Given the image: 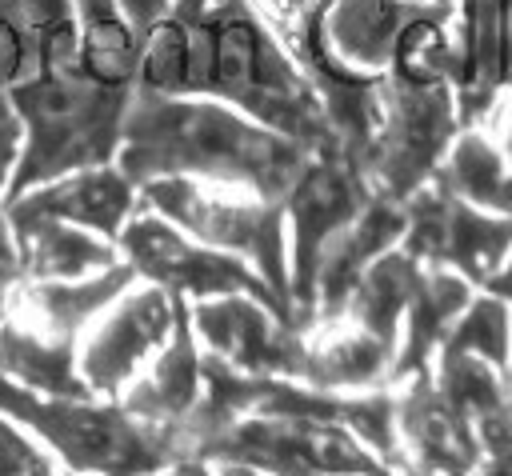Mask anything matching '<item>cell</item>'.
I'll return each mask as SVG.
<instances>
[{
    "label": "cell",
    "mask_w": 512,
    "mask_h": 476,
    "mask_svg": "<svg viewBox=\"0 0 512 476\" xmlns=\"http://www.w3.org/2000/svg\"><path fill=\"white\" fill-rule=\"evenodd\" d=\"M136 88L212 96L308 148L332 144L308 76L252 0H172L144 40Z\"/></svg>",
    "instance_id": "1"
},
{
    "label": "cell",
    "mask_w": 512,
    "mask_h": 476,
    "mask_svg": "<svg viewBox=\"0 0 512 476\" xmlns=\"http://www.w3.org/2000/svg\"><path fill=\"white\" fill-rule=\"evenodd\" d=\"M312 148L212 96H132L116 164L140 188L152 180H204L284 200Z\"/></svg>",
    "instance_id": "2"
},
{
    "label": "cell",
    "mask_w": 512,
    "mask_h": 476,
    "mask_svg": "<svg viewBox=\"0 0 512 476\" xmlns=\"http://www.w3.org/2000/svg\"><path fill=\"white\" fill-rule=\"evenodd\" d=\"M8 96L24 124V152L4 204L64 172L112 164L136 88H108L80 60H44Z\"/></svg>",
    "instance_id": "3"
},
{
    "label": "cell",
    "mask_w": 512,
    "mask_h": 476,
    "mask_svg": "<svg viewBox=\"0 0 512 476\" xmlns=\"http://www.w3.org/2000/svg\"><path fill=\"white\" fill-rule=\"evenodd\" d=\"M0 412L28 428L52 460L76 476H156L184 456L168 428L104 396H44L0 376Z\"/></svg>",
    "instance_id": "4"
},
{
    "label": "cell",
    "mask_w": 512,
    "mask_h": 476,
    "mask_svg": "<svg viewBox=\"0 0 512 476\" xmlns=\"http://www.w3.org/2000/svg\"><path fill=\"white\" fill-rule=\"evenodd\" d=\"M140 200L184 228L192 240L240 256L252 264L268 288L284 300L292 312V288H288V220L284 204L256 196L248 188H228V184H204V180H152L140 184Z\"/></svg>",
    "instance_id": "5"
},
{
    "label": "cell",
    "mask_w": 512,
    "mask_h": 476,
    "mask_svg": "<svg viewBox=\"0 0 512 476\" xmlns=\"http://www.w3.org/2000/svg\"><path fill=\"white\" fill-rule=\"evenodd\" d=\"M460 128L464 124L452 80L384 72L380 128L360 160L372 192L408 200L416 188H424L436 176Z\"/></svg>",
    "instance_id": "6"
},
{
    "label": "cell",
    "mask_w": 512,
    "mask_h": 476,
    "mask_svg": "<svg viewBox=\"0 0 512 476\" xmlns=\"http://www.w3.org/2000/svg\"><path fill=\"white\" fill-rule=\"evenodd\" d=\"M212 464H248L264 476L316 472V476H408L384 464L356 432L336 420L296 412H256L220 432L204 452Z\"/></svg>",
    "instance_id": "7"
},
{
    "label": "cell",
    "mask_w": 512,
    "mask_h": 476,
    "mask_svg": "<svg viewBox=\"0 0 512 476\" xmlns=\"http://www.w3.org/2000/svg\"><path fill=\"white\" fill-rule=\"evenodd\" d=\"M372 184L364 168L340 152L336 144L312 148L308 164L300 168L296 184L284 192V220H288V288H292V320L308 332L312 324V276L324 248L348 228L364 204L372 200Z\"/></svg>",
    "instance_id": "8"
},
{
    "label": "cell",
    "mask_w": 512,
    "mask_h": 476,
    "mask_svg": "<svg viewBox=\"0 0 512 476\" xmlns=\"http://www.w3.org/2000/svg\"><path fill=\"white\" fill-rule=\"evenodd\" d=\"M116 248H120V260L136 272V280L156 284V288H164V292H172V296H180L188 304L192 300H208V296L248 292V296H260L264 304H272L280 316L292 320L284 300L268 288V280L252 264L192 240L184 228H176L172 220L152 212L144 200L132 212V220L124 224V232L116 236Z\"/></svg>",
    "instance_id": "9"
},
{
    "label": "cell",
    "mask_w": 512,
    "mask_h": 476,
    "mask_svg": "<svg viewBox=\"0 0 512 476\" xmlns=\"http://www.w3.org/2000/svg\"><path fill=\"white\" fill-rule=\"evenodd\" d=\"M400 248L420 264L448 268L472 288H484L512 252V216L472 208L436 180H428L404 200Z\"/></svg>",
    "instance_id": "10"
},
{
    "label": "cell",
    "mask_w": 512,
    "mask_h": 476,
    "mask_svg": "<svg viewBox=\"0 0 512 476\" xmlns=\"http://www.w3.org/2000/svg\"><path fill=\"white\" fill-rule=\"evenodd\" d=\"M180 296L136 280L124 288L80 336V376L92 396L120 400V392L148 368L176 324Z\"/></svg>",
    "instance_id": "11"
},
{
    "label": "cell",
    "mask_w": 512,
    "mask_h": 476,
    "mask_svg": "<svg viewBox=\"0 0 512 476\" xmlns=\"http://www.w3.org/2000/svg\"><path fill=\"white\" fill-rule=\"evenodd\" d=\"M200 348L248 376H300L304 364V328L280 316L272 304L248 292L208 296L188 304Z\"/></svg>",
    "instance_id": "12"
},
{
    "label": "cell",
    "mask_w": 512,
    "mask_h": 476,
    "mask_svg": "<svg viewBox=\"0 0 512 476\" xmlns=\"http://www.w3.org/2000/svg\"><path fill=\"white\" fill-rule=\"evenodd\" d=\"M512 84V0H460L452 16V88L460 124H484Z\"/></svg>",
    "instance_id": "13"
},
{
    "label": "cell",
    "mask_w": 512,
    "mask_h": 476,
    "mask_svg": "<svg viewBox=\"0 0 512 476\" xmlns=\"http://www.w3.org/2000/svg\"><path fill=\"white\" fill-rule=\"evenodd\" d=\"M396 388V436L408 476H460L476 472L484 448L468 420L440 396L432 372L408 376Z\"/></svg>",
    "instance_id": "14"
},
{
    "label": "cell",
    "mask_w": 512,
    "mask_h": 476,
    "mask_svg": "<svg viewBox=\"0 0 512 476\" xmlns=\"http://www.w3.org/2000/svg\"><path fill=\"white\" fill-rule=\"evenodd\" d=\"M404 240V200L372 196L364 212L336 232V240L324 248L316 276H312V324H328L344 312L356 280L392 248ZM308 324V328H312Z\"/></svg>",
    "instance_id": "15"
},
{
    "label": "cell",
    "mask_w": 512,
    "mask_h": 476,
    "mask_svg": "<svg viewBox=\"0 0 512 476\" xmlns=\"http://www.w3.org/2000/svg\"><path fill=\"white\" fill-rule=\"evenodd\" d=\"M200 392H204V348L196 340V328H192V316H188V300H180L172 336L148 360V368L120 392V404L132 416H140V420H148L156 428H168L180 440V428L196 412Z\"/></svg>",
    "instance_id": "16"
},
{
    "label": "cell",
    "mask_w": 512,
    "mask_h": 476,
    "mask_svg": "<svg viewBox=\"0 0 512 476\" xmlns=\"http://www.w3.org/2000/svg\"><path fill=\"white\" fill-rule=\"evenodd\" d=\"M0 208H16V212H32V216H56V220H68V224H80L88 232L116 240L124 232V224L132 220V212L140 208V188L112 160V164L76 168V172H64L56 180H44V184L12 196Z\"/></svg>",
    "instance_id": "17"
},
{
    "label": "cell",
    "mask_w": 512,
    "mask_h": 476,
    "mask_svg": "<svg viewBox=\"0 0 512 476\" xmlns=\"http://www.w3.org/2000/svg\"><path fill=\"white\" fill-rule=\"evenodd\" d=\"M132 284H136V272L124 260L84 280H24L12 292V304L4 316L40 336L80 344L88 324Z\"/></svg>",
    "instance_id": "18"
},
{
    "label": "cell",
    "mask_w": 512,
    "mask_h": 476,
    "mask_svg": "<svg viewBox=\"0 0 512 476\" xmlns=\"http://www.w3.org/2000/svg\"><path fill=\"white\" fill-rule=\"evenodd\" d=\"M392 360H396V344H388L348 320H328V324H312L304 332V364H300L296 380L324 388V392L388 388Z\"/></svg>",
    "instance_id": "19"
},
{
    "label": "cell",
    "mask_w": 512,
    "mask_h": 476,
    "mask_svg": "<svg viewBox=\"0 0 512 476\" xmlns=\"http://www.w3.org/2000/svg\"><path fill=\"white\" fill-rule=\"evenodd\" d=\"M416 4L408 0H320L312 20L324 48L368 76H384Z\"/></svg>",
    "instance_id": "20"
},
{
    "label": "cell",
    "mask_w": 512,
    "mask_h": 476,
    "mask_svg": "<svg viewBox=\"0 0 512 476\" xmlns=\"http://www.w3.org/2000/svg\"><path fill=\"white\" fill-rule=\"evenodd\" d=\"M16 248H20V268L24 280H84L96 276L112 264H120L116 240L88 232L80 224L56 220V216H32L4 208Z\"/></svg>",
    "instance_id": "21"
},
{
    "label": "cell",
    "mask_w": 512,
    "mask_h": 476,
    "mask_svg": "<svg viewBox=\"0 0 512 476\" xmlns=\"http://www.w3.org/2000/svg\"><path fill=\"white\" fill-rule=\"evenodd\" d=\"M476 296V288L448 272V268H432L420 264L408 308H404V324H400V344H396V360H392V384L432 372V360L440 352V344L448 340L456 316L468 308V300Z\"/></svg>",
    "instance_id": "22"
},
{
    "label": "cell",
    "mask_w": 512,
    "mask_h": 476,
    "mask_svg": "<svg viewBox=\"0 0 512 476\" xmlns=\"http://www.w3.org/2000/svg\"><path fill=\"white\" fill-rule=\"evenodd\" d=\"M432 380L440 396L468 420L484 452L512 448V392H508L504 368L468 352L440 348L432 360Z\"/></svg>",
    "instance_id": "23"
},
{
    "label": "cell",
    "mask_w": 512,
    "mask_h": 476,
    "mask_svg": "<svg viewBox=\"0 0 512 476\" xmlns=\"http://www.w3.org/2000/svg\"><path fill=\"white\" fill-rule=\"evenodd\" d=\"M432 180L472 208L512 216V164L500 152V144L488 136L484 124L456 132V140L444 152Z\"/></svg>",
    "instance_id": "24"
},
{
    "label": "cell",
    "mask_w": 512,
    "mask_h": 476,
    "mask_svg": "<svg viewBox=\"0 0 512 476\" xmlns=\"http://www.w3.org/2000/svg\"><path fill=\"white\" fill-rule=\"evenodd\" d=\"M0 376L44 396H92L80 376V344L40 336L16 320H0Z\"/></svg>",
    "instance_id": "25"
},
{
    "label": "cell",
    "mask_w": 512,
    "mask_h": 476,
    "mask_svg": "<svg viewBox=\"0 0 512 476\" xmlns=\"http://www.w3.org/2000/svg\"><path fill=\"white\" fill-rule=\"evenodd\" d=\"M76 24L80 68L108 88H136L144 36L120 16V8L112 0H76Z\"/></svg>",
    "instance_id": "26"
},
{
    "label": "cell",
    "mask_w": 512,
    "mask_h": 476,
    "mask_svg": "<svg viewBox=\"0 0 512 476\" xmlns=\"http://www.w3.org/2000/svg\"><path fill=\"white\" fill-rule=\"evenodd\" d=\"M416 272H420V260H412L404 248L384 252L356 280V288H352V296L336 320H348V324H356V328H364L388 344H400V324H404V308H408Z\"/></svg>",
    "instance_id": "27"
},
{
    "label": "cell",
    "mask_w": 512,
    "mask_h": 476,
    "mask_svg": "<svg viewBox=\"0 0 512 476\" xmlns=\"http://www.w3.org/2000/svg\"><path fill=\"white\" fill-rule=\"evenodd\" d=\"M440 348L468 352V356H480V360L504 368L508 364V348H512V304L500 300L488 288H476V296L456 316V324H452V332H448V340Z\"/></svg>",
    "instance_id": "28"
},
{
    "label": "cell",
    "mask_w": 512,
    "mask_h": 476,
    "mask_svg": "<svg viewBox=\"0 0 512 476\" xmlns=\"http://www.w3.org/2000/svg\"><path fill=\"white\" fill-rule=\"evenodd\" d=\"M40 64V44L20 0H0V92L24 84Z\"/></svg>",
    "instance_id": "29"
},
{
    "label": "cell",
    "mask_w": 512,
    "mask_h": 476,
    "mask_svg": "<svg viewBox=\"0 0 512 476\" xmlns=\"http://www.w3.org/2000/svg\"><path fill=\"white\" fill-rule=\"evenodd\" d=\"M64 468L52 460V452L20 428L12 416L0 412V476H60Z\"/></svg>",
    "instance_id": "30"
},
{
    "label": "cell",
    "mask_w": 512,
    "mask_h": 476,
    "mask_svg": "<svg viewBox=\"0 0 512 476\" xmlns=\"http://www.w3.org/2000/svg\"><path fill=\"white\" fill-rule=\"evenodd\" d=\"M20 152H24V124H20V112H16L12 96L0 92V204H4L8 188H12Z\"/></svg>",
    "instance_id": "31"
},
{
    "label": "cell",
    "mask_w": 512,
    "mask_h": 476,
    "mask_svg": "<svg viewBox=\"0 0 512 476\" xmlns=\"http://www.w3.org/2000/svg\"><path fill=\"white\" fill-rule=\"evenodd\" d=\"M24 284V268H20V248H16V236H12V224L0 208V320L12 304V292Z\"/></svg>",
    "instance_id": "32"
},
{
    "label": "cell",
    "mask_w": 512,
    "mask_h": 476,
    "mask_svg": "<svg viewBox=\"0 0 512 476\" xmlns=\"http://www.w3.org/2000/svg\"><path fill=\"white\" fill-rule=\"evenodd\" d=\"M256 4V12L268 20V28L280 36V40H288L296 28H300V20L320 4V0H252Z\"/></svg>",
    "instance_id": "33"
},
{
    "label": "cell",
    "mask_w": 512,
    "mask_h": 476,
    "mask_svg": "<svg viewBox=\"0 0 512 476\" xmlns=\"http://www.w3.org/2000/svg\"><path fill=\"white\" fill-rule=\"evenodd\" d=\"M116 8H120V16L148 40V32L172 12V0H112Z\"/></svg>",
    "instance_id": "34"
},
{
    "label": "cell",
    "mask_w": 512,
    "mask_h": 476,
    "mask_svg": "<svg viewBox=\"0 0 512 476\" xmlns=\"http://www.w3.org/2000/svg\"><path fill=\"white\" fill-rule=\"evenodd\" d=\"M484 128H488V136L500 144V152H504L508 164H512V84H508V92L496 100V108L488 112Z\"/></svg>",
    "instance_id": "35"
},
{
    "label": "cell",
    "mask_w": 512,
    "mask_h": 476,
    "mask_svg": "<svg viewBox=\"0 0 512 476\" xmlns=\"http://www.w3.org/2000/svg\"><path fill=\"white\" fill-rule=\"evenodd\" d=\"M156 476H224V472H220V464H212L204 456H180L168 468H160Z\"/></svg>",
    "instance_id": "36"
},
{
    "label": "cell",
    "mask_w": 512,
    "mask_h": 476,
    "mask_svg": "<svg viewBox=\"0 0 512 476\" xmlns=\"http://www.w3.org/2000/svg\"><path fill=\"white\" fill-rule=\"evenodd\" d=\"M476 476H512V448H500V452H484Z\"/></svg>",
    "instance_id": "37"
},
{
    "label": "cell",
    "mask_w": 512,
    "mask_h": 476,
    "mask_svg": "<svg viewBox=\"0 0 512 476\" xmlns=\"http://www.w3.org/2000/svg\"><path fill=\"white\" fill-rule=\"evenodd\" d=\"M484 288H488V292H496L500 300H508V304H512V252H508V260L500 264V272H496V276H492Z\"/></svg>",
    "instance_id": "38"
},
{
    "label": "cell",
    "mask_w": 512,
    "mask_h": 476,
    "mask_svg": "<svg viewBox=\"0 0 512 476\" xmlns=\"http://www.w3.org/2000/svg\"><path fill=\"white\" fill-rule=\"evenodd\" d=\"M220 472H224V476H264V472H256V468H248V464H220Z\"/></svg>",
    "instance_id": "39"
},
{
    "label": "cell",
    "mask_w": 512,
    "mask_h": 476,
    "mask_svg": "<svg viewBox=\"0 0 512 476\" xmlns=\"http://www.w3.org/2000/svg\"><path fill=\"white\" fill-rule=\"evenodd\" d=\"M408 4H440V8H456L460 0H408Z\"/></svg>",
    "instance_id": "40"
},
{
    "label": "cell",
    "mask_w": 512,
    "mask_h": 476,
    "mask_svg": "<svg viewBox=\"0 0 512 476\" xmlns=\"http://www.w3.org/2000/svg\"><path fill=\"white\" fill-rule=\"evenodd\" d=\"M504 380H508V392H512V348H508V364H504Z\"/></svg>",
    "instance_id": "41"
},
{
    "label": "cell",
    "mask_w": 512,
    "mask_h": 476,
    "mask_svg": "<svg viewBox=\"0 0 512 476\" xmlns=\"http://www.w3.org/2000/svg\"><path fill=\"white\" fill-rule=\"evenodd\" d=\"M280 476H316V472H280Z\"/></svg>",
    "instance_id": "42"
},
{
    "label": "cell",
    "mask_w": 512,
    "mask_h": 476,
    "mask_svg": "<svg viewBox=\"0 0 512 476\" xmlns=\"http://www.w3.org/2000/svg\"><path fill=\"white\" fill-rule=\"evenodd\" d=\"M460 476H476V472H460Z\"/></svg>",
    "instance_id": "43"
},
{
    "label": "cell",
    "mask_w": 512,
    "mask_h": 476,
    "mask_svg": "<svg viewBox=\"0 0 512 476\" xmlns=\"http://www.w3.org/2000/svg\"><path fill=\"white\" fill-rule=\"evenodd\" d=\"M60 476H76V472H60Z\"/></svg>",
    "instance_id": "44"
}]
</instances>
